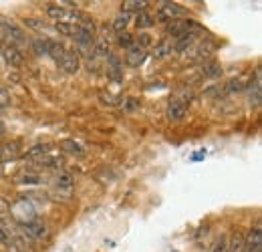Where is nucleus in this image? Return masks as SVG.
Segmentation results:
<instances>
[{"label":"nucleus","mask_w":262,"mask_h":252,"mask_svg":"<svg viewBox=\"0 0 262 252\" xmlns=\"http://www.w3.org/2000/svg\"><path fill=\"white\" fill-rule=\"evenodd\" d=\"M198 31H202V27L194 18H178V20H171L165 25V32L171 34L176 40L182 36H188V34H196Z\"/></svg>","instance_id":"nucleus-1"},{"label":"nucleus","mask_w":262,"mask_h":252,"mask_svg":"<svg viewBox=\"0 0 262 252\" xmlns=\"http://www.w3.org/2000/svg\"><path fill=\"white\" fill-rule=\"evenodd\" d=\"M188 10L184 6H180L178 2H160V8L156 12V18L162 20V23H171V20H178L182 16H186Z\"/></svg>","instance_id":"nucleus-2"},{"label":"nucleus","mask_w":262,"mask_h":252,"mask_svg":"<svg viewBox=\"0 0 262 252\" xmlns=\"http://www.w3.org/2000/svg\"><path fill=\"white\" fill-rule=\"evenodd\" d=\"M0 34L2 36H8L10 45H14V47L27 45V34H25V31L16 23H12V20H6V18L0 20Z\"/></svg>","instance_id":"nucleus-3"},{"label":"nucleus","mask_w":262,"mask_h":252,"mask_svg":"<svg viewBox=\"0 0 262 252\" xmlns=\"http://www.w3.org/2000/svg\"><path fill=\"white\" fill-rule=\"evenodd\" d=\"M0 55H2V59L10 65V67H20V65L25 63V55L20 53V49L14 47V45H10V43L2 45Z\"/></svg>","instance_id":"nucleus-4"},{"label":"nucleus","mask_w":262,"mask_h":252,"mask_svg":"<svg viewBox=\"0 0 262 252\" xmlns=\"http://www.w3.org/2000/svg\"><path fill=\"white\" fill-rule=\"evenodd\" d=\"M59 65H61V69L65 71L67 75H75V73H79V69H81L79 53H77V51H69V49H67V53L63 55V59L59 61Z\"/></svg>","instance_id":"nucleus-5"},{"label":"nucleus","mask_w":262,"mask_h":252,"mask_svg":"<svg viewBox=\"0 0 262 252\" xmlns=\"http://www.w3.org/2000/svg\"><path fill=\"white\" fill-rule=\"evenodd\" d=\"M244 252H262V230L260 224H256L250 234L244 238Z\"/></svg>","instance_id":"nucleus-6"},{"label":"nucleus","mask_w":262,"mask_h":252,"mask_svg":"<svg viewBox=\"0 0 262 252\" xmlns=\"http://www.w3.org/2000/svg\"><path fill=\"white\" fill-rule=\"evenodd\" d=\"M188 113V105L182 99H171L167 105V119L169 121H182Z\"/></svg>","instance_id":"nucleus-7"},{"label":"nucleus","mask_w":262,"mask_h":252,"mask_svg":"<svg viewBox=\"0 0 262 252\" xmlns=\"http://www.w3.org/2000/svg\"><path fill=\"white\" fill-rule=\"evenodd\" d=\"M71 12H73V8H65V6H59V4H49L47 6V16L57 20V23H71Z\"/></svg>","instance_id":"nucleus-8"},{"label":"nucleus","mask_w":262,"mask_h":252,"mask_svg":"<svg viewBox=\"0 0 262 252\" xmlns=\"http://www.w3.org/2000/svg\"><path fill=\"white\" fill-rule=\"evenodd\" d=\"M145 57H147V53L143 49H139L137 45H133L131 49H127V53H125V63L129 65V67H139V65L145 61Z\"/></svg>","instance_id":"nucleus-9"},{"label":"nucleus","mask_w":262,"mask_h":252,"mask_svg":"<svg viewBox=\"0 0 262 252\" xmlns=\"http://www.w3.org/2000/svg\"><path fill=\"white\" fill-rule=\"evenodd\" d=\"M25 230H27L29 236H33V238H36V240H42V238L49 236L47 226H45L40 220H33V222H29V224H25Z\"/></svg>","instance_id":"nucleus-10"},{"label":"nucleus","mask_w":262,"mask_h":252,"mask_svg":"<svg viewBox=\"0 0 262 252\" xmlns=\"http://www.w3.org/2000/svg\"><path fill=\"white\" fill-rule=\"evenodd\" d=\"M147 4L149 2H145V0H125V2H121V12H125V14H131V12H143V10H147Z\"/></svg>","instance_id":"nucleus-11"},{"label":"nucleus","mask_w":262,"mask_h":252,"mask_svg":"<svg viewBox=\"0 0 262 252\" xmlns=\"http://www.w3.org/2000/svg\"><path fill=\"white\" fill-rule=\"evenodd\" d=\"M67 53V47L59 40H51L49 38V57H53L57 63L63 59V55Z\"/></svg>","instance_id":"nucleus-12"},{"label":"nucleus","mask_w":262,"mask_h":252,"mask_svg":"<svg viewBox=\"0 0 262 252\" xmlns=\"http://www.w3.org/2000/svg\"><path fill=\"white\" fill-rule=\"evenodd\" d=\"M260 69L256 71V75H254V81L250 83V101L258 107L260 105Z\"/></svg>","instance_id":"nucleus-13"},{"label":"nucleus","mask_w":262,"mask_h":252,"mask_svg":"<svg viewBox=\"0 0 262 252\" xmlns=\"http://www.w3.org/2000/svg\"><path fill=\"white\" fill-rule=\"evenodd\" d=\"M228 252H244V234L242 232H234L232 238H228Z\"/></svg>","instance_id":"nucleus-14"},{"label":"nucleus","mask_w":262,"mask_h":252,"mask_svg":"<svg viewBox=\"0 0 262 252\" xmlns=\"http://www.w3.org/2000/svg\"><path fill=\"white\" fill-rule=\"evenodd\" d=\"M154 16L147 12V10H143V12H137L135 14V27L137 29H149V27H154Z\"/></svg>","instance_id":"nucleus-15"},{"label":"nucleus","mask_w":262,"mask_h":252,"mask_svg":"<svg viewBox=\"0 0 262 252\" xmlns=\"http://www.w3.org/2000/svg\"><path fill=\"white\" fill-rule=\"evenodd\" d=\"M194 40H196V34H188V36H182V38H178V40H176V45H173V51H176V53H184V51H188V49L194 45Z\"/></svg>","instance_id":"nucleus-16"},{"label":"nucleus","mask_w":262,"mask_h":252,"mask_svg":"<svg viewBox=\"0 0 262 252\" xmlns=\"http://www.w3.org/2000/svg\"><path fill=\"white\" fill-rule=\"evenodd\" d=\"M171 51H173V45H171L169 40H162L160 45H156V49H154V57H156V59H164V57H167Z\"/></svg>","instance_id":"nucleus-17"},{"label":"nucleus","mask_w":262,"mask_h":252,"mask_svg":"<svg viewBox=\"0 0 262 252\" xmlns=\"http://www.w3.org/2000/svg\"><path fill=\"white\" fill-rule=\"evenodd\" d=\"M55 184H57V188H63V190H71L75 186V180H73V176L69 174V172H61L59 176H57V180H55Z\"/></svg>","instance_id":"nucleus-18"},{"label":"nucleus","mask_w":262,"mask_h":252,"mask_svg":"<svg viewBox=\"0 0 262 252\" xmlns=\"http://www.w3.org/2000/svg\"><path fill=\"white\" fill-rule=\"evenodd\" d=\"M31 47L36 55H49V38H33L31 40Z\"/></svg>","instance_id":"nucleus-19"},{"label":"nucleus","mask_w":262,"mask_h":252,"mask_svg":"<svg viewBox=\"0 0 262 252\" xmlns=\"http://www.w3.org/2000/svg\"><path fill=\"white\" fill-rule=\"evenodd\" d=\"M61 148L65 150L67 154H73V156H83V154H85L83 148H81L77 141H73V139H63V141H61Z\"/></svg>","instance_id":"nucleus-20"},{"label":"nucleus","mask_w":262,"mask_h":252,"mask_svg":"<svg viewBox=\"0 0 262 252\" xmlns=\"http://www.w3.org/2000/svg\"><path fill=\"white\" fill-rule=\"evenodd\" d=\"M38 163H42V165H47V167H61L63 165V158H57V156H40V158H36Z\"/></svg>","instance_id":"nucleus-21"},{"label":"nucleus","mask_w":262,"mask_h":252,"mask_svg":"<svg viewBox=\"0 0 262 252\" xmlns=\"http://www.w3.org/2000/svg\"><path fill=\"white\" fill-rule=\"evenodd\" d=\"M135 45L139 47V49H147V47H151L154 45V36L149 34V32H139L137 36H135Z\"/></svg>","instance_id":"nucleus-22"},{"label":"nucleus","mask_w":262,"mask_h":252,"mask_svg":"<svg viewBox=\"0 0 262 252\" xmlns=\"http://www.w3.org/2000/svg\"><path fill=\"white\" fill-rule=\"evenodd\" d=\"M127 25H129V14L121 12V14H117V18L113 20V31L125 32V29H127Z\"/></svg>","instance_id":"nucleus-23"},{"label":"nucleus","mask_w":262,"mask_h":252,"mask_svg":"<svg viewBox=\"0 0 262 252\" xmlns=\"http://www.w3.org/2000/svg\"><path fill=\"white\" fill-rule=\"evenodd\" d=\"M117 43H119V47H125V49H131L133 45H135V36L129 34V32H119V36H117Z\"/></svg>","instance_id":"nucleus-24"},{"label":"nucleus","mask_w":262,"mask_h":252,"mask_svg":"<svg viewBox=\"0 0 262 252\" xmlns=\"http://www.w3.org/2000/svg\"><path fill=\"white\" fill-rule=\"evenodd\" d=\"M93 51H95L97 57H107V55H109V45H107V40H105V38H99L97 43L93 45Z\"/></svg>","instance_id":"nucleus-25"},{"label":"nucleus","mask_w":262,"mask_h":252,"mask_svg":"<svg viewBox=\"0 0 262 252\" xmlns=\"http://www.w3.org/2000/svg\"><path fill=\"white\" fill-rule=\"evenodd\" d=\"M12 248H14V252H33V248L27 244V240L23 236H16L12 240Z\"/></svg>","instance_id":"nucleus-26"},{"label":"nucleus","mask_w":262,"mask_h":252,"mask_svg":"<svg viewBox=\"0 0 262 252\" xmlns=\"http://www.w3.org/2000/svg\"><path fill=\"white\" fill-rule=\"evenodd\" d=\"M204 75L206 77H220L222 75V67L218 63H210L204 67Z\"/></svg>","instance_id":"nucleus-27"},{"label":"nucleus","mask_w":262,"mask_h":252,"mask_svg":"<svg viewBox=\"0 0 262 252\" xmlns=\"http://www.w3.org/2000/svg\"><path fill=\"white\" fill-rule=\"evenodd\" d=\"M25 25L31 27V29H34V31H47V29H49L47 23L40 20V18H25Z\"/></svg>","instance_id":"nucleus-28"},{"label":"nucleus","mask_w":262,"mask_h":252,"mask_svg":"<svg viewBox=\"0 0 262 252\" xmlns=\"http://www.w3.org/2000/svg\"><path fill=\"white\" fill-rule=\"evenodd\" d=\"M212 252H228V236L222 234V236L216 240V244H214Z\"/></svg>","instance_id":"nucleus-29"},{"label":"nucleus","mask_w":262,"mask_h":252,"mask_svg":"<svg viewBox=\"0 0 262 252\" xmlns=\"http://www.w3.org/2000/svg\"><path fill=\"white\" fill-rule=\"evenodd\" d=\"M47 152H49V145H34L33 150L27 152V156H29V158H40V156H45Z\"/></svg>","instance_id":"nucleus-30"},{"label":"nucleus","mask_w":262,"mask_h":252,"mask_svg":"<svg viewBox=\"0 0 262 252\" xmlns=\"http://www.w3.org/2000/svg\"><path fill=\"white\" fill-rule=\"evenodd\" d=\"M10 214V204L6 198H0V220H4Z\"/></svg>","instance_id":"nucleus-31"},{"label":"nucleus","mask_w":262,"mask_h":252,"mask_svg":"<svg viewBox=\"0 0 262 252\" xmlns=\"http://www.w3.org/2000/svg\"><path fill=\"white\" fill-rule=\"evenodd\" d=\"M244 89V85H242V79H232L228 83V87H226V91L228 93H234V91H242Z\"/></svg>","instance_id":"nucleus-32"},{"label":"nucleus","mask_w":262,"mask_h":252,"mask_svg":"<svg viewBox=\"0 0 262 252\" xmlns=\"http://www.w3.org/2000/svg\"><path fill=\"white\" fill-rule=\"evenodd\" d=\"M20 180H23V184H36V182H38V178H36V176H29V174H27V176H23Z\"/></svg>","instance_id":"nucleus-33"},{"label":"nucleus","mask_w":262,"mask_h":252,"mask_svg":"<svg viewBox=\"0 0 262 252\" xmlns=\"http://www.w3.org/2000/svg\"><path fill=\"white\" fill-rule=\"evenodd\" d=\"M6 103H8V93L0 87V105H6Z\"/></svg>","instance_id":"nucleus-34"},{"label":"nucleus","mask_w":262,"mask_h":252,"mask_svg":"<svg viewBox=\"0 0 262 252\" xmlns=\"http://www.w3.org/2000/svg\"><path fill=\"white\" fill-rule=\"evenodd\" d=\"M8 242H10V240H8V234L0 228V244H8Z\"/></svg>","instance_id":"nucleus-35"}]
</instances>
